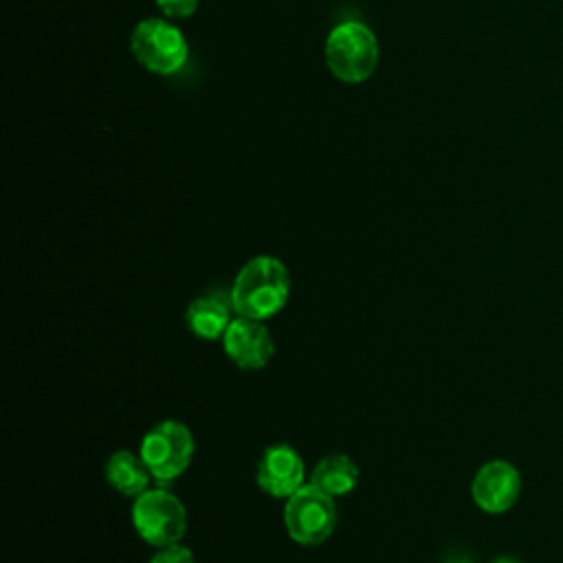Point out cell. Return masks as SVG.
<instances>
[{"label": "cell", "instance_id": "6da1fadb", "mask_svg": "<svg viewBox=\"0 0 563 563\" xmlns=\"http://www.w3.org/2000/svg\"><path fill=\"white\" fill-rule=\"evenodd\" d=\"M229 292L238 317L266 321L282 312L288 301V268L273 255H257L238 271Z\"/></svg>", "mask_w": 563, "mask_h": 563}, {"label": "cell", "instance_id": "7a4b0ae2", "mask_svg": "<svg viewBox=\"0 0 563 563\" xmlns=\"http://www.w3.org/2000/svg\"><path fill=\"white\" fill-rule=\"evenodd\" d=\"M325 64L345 84L365 81L378 64V42L374 33L356 20L334 26L325 40Z\"/></svg>", "mask_w": 563, "mask_h": 563}, {"label": "cell", "instance_id": "3957f363", "mask_svg": "<svg viewBox=\"0 0 563 563\" xmlns=\"http://www.w3.org/2000/svg\"><path fill=\"white\" fill-rule=\"evenodd\" d=\"M139 453L154 482L167 486L189 468L196 453L194 433L178 420H163L143 435Z\"/></svg>", "mask_w": 563, "mask_h": 563}, {"label": "cell", "instance_id": "277c9868", "mask_svg": "<svg viewBox=\"0 0 563 563\" xmlns=\"http://www.w3.org/2000/svg\"><path fill=\"white\" fill-rule=\"evenodd\" d=\"M132 526L136 534L156 548L180 543L187 530V510L183 501L165 486L147 488L132 504Z\"/></svg>", "mask_w": 563, "mask_h": 563}, {"label": "cell", "instance_id": "5b68a950", "mask_svg": "<svg viewBox=\"0 0 563 563\" xmlns=\"http://www.w3.org/2000/svg\"><path fill=\"white\" fill-rule=\"evenodd\" d=\"M284 523L288 537L299 545L323 543L336 526L334 497L312 484H303L286 499Z\"/></svg>", "mask_w": 563, "mask_h": 563}, {"label": "cell", "instance_id": "8992f818", "mask_svg": "<svg viewBox=\"0 0 563 563\" xmlns=\"http://www.w3.org/2000/svg\"><path fill=\"white\" fill-rule=\"evenodd\" d=\"M136 62L156 75H172L187 62V40L172 22L161 18L143 20L134 26L130 37Z\"/></svg>", "mask_w": 563, "mask_h": 563}, {"label": "cell", "instance_id": "52a82bcc", "mask_svg": "<svg viewBox=\"0 0 563 563\" xmlns=\"http://www.w3.org/2000/svg\"><path fill=\"white\" fill-rule=\"evenodd\" d=\"M521 493V475L506 460H490L479 466L471 482L475 506L490 515H501L515 506Z\"/></svg>", "mask_w": 563, "mask_h": 563}, {"label": "cell", "instance_id": "ba28073f", "mask_svg": "<svg viewBox=\"0 0 563 563\" xmlns=\"http://www.w3.org/2000/svg\"><path fill=\"white\" fill-rule=\"evenodd\" d=\"M306 466L301 455L290 444H271L257 462V486L277 499H288L303 486Z\"/></svg>", "mask_w": 563, "mask_h": 563}, {"label": "cell", "instance_id": "9c48e42d", "mask_svg": "<svg viewBox=\"0 0 563 563\" xmlns=\"http://www.w3.org/2000/svg\"><path fill=\"white\" fill-rule=\"evenodd\" d=\"M224 354L240 369H262L275 354V343L262 321L235 317L222 336Z\"/></svg>", "mask_w": 563, "mask_h": 563}, {"label": "cell", "instance_id": "30bf717a", "mask_svg": "<svg viewBox=\"0 0 563 563\" xmlns=\"http://www.w3.org/2000/svg\"><path fill=\"white\" fill-rule=\"evenodd\" d=\"M233 303H231V292L216 288L209 290L200 297H196L185 312L187 328L205 341H222L227 328L233 321Z\"/></svg>", "mask_w": 563, "mask_h": 563}, {"label": "cell", "instance_id": "8fae6325", "mask_svg": "<svg viewBox=\"0 0 563 563\" xmlns=\"http://www.w3.org/2000/svg\"><path fill=\"white\" fill-rule=\"evenodd\" d=\"M106 479L108 484L125 495V497H139L150 488V482L154 479L147 464L143 462L141 453H132L128 449L114 451L106 462Z\"/></svg>", "mask_w": 563, "mask_h": 563}, {"label": "cell", "instance_id": "7c38bea8", "mask_svg": "<svg viewBox=\"0 0 563 563\" xmlns=\"http://www.w3.org/2000/svg\"><path fill=\"white\" fill-rule=\"evenodd\" d=\"M310 484L317 486L319 490L328 493L330 497H343L356 488L358 466L352 457H347L343 453L325 455L312 468Z\"/></svg>", "mask_w": 563, "mask_h": 563}, {"label": "cell", "instance_id": "4fadbf2b", "mask_svg": "<svg viewBox=\"0 0 563 563\" xmlns=\"http://www.w3.org/2000/svg\"><path fill=\"white\" fill-rule=\"evenodd\" d=\"M150 563H196V561L187 545L172 543V545L158 548L156 554L150 559Z\"/></svg>", "mask_w": 563, "mask_h": 563}, {"label": "cell", "instance_id": "5bb4252c", "mask_svg": "<svg viewBox=\"0 0 563 563\" xmlns=\"http://www.w3.org/2000/svg\"><path fill=\"white\" fill-rule=\"evenodd\" d=\"M198 2L200 0H156L167 18H189L198 9Z\"/></svg>", "mask_w": 563, "mask_h": 563}, {"label": "cell", "instance_id": "9a60e30c", "mask_svg": "<svg viewBox=\"0 0 563 563\" xmlns=\"http://www.w3.org/2000/svg\"><path fill=\"white\" fill-rule=\"evenodd\" d=\"M493 563H519V561L512 556H497Z\"/></svg>", "mask_w": 563, "mask_h": 563}]
</instances>
